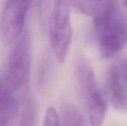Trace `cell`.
Listing matches in <instances>:
<instances>
[{
    "mask_svg": "<svg viewBox=\"0 0 127 126\" xmlns=\"http://www.w3.org/2000/svg\"><path fill=\"white\" fill-rule=\"evenodd\" d=\"M31 65V39L24 30L10 52L4 73L0 76L6 85L15 94L25 85Z\"/></svg>",
    "mask_w": 127,
    "mask_h": 126,
    "instance_id": "6da1fadb",
    "label": "cell"
},
{
    "mask_svg": "<svg viewBox=\"0 0 127 126\" xmlns=\"http://www.w3.org/2000/svg\"><path fill=\"white\" fill-rule=\"evenodd\" d=\"M48 30L53 52L58 62L63 63L68 56L72 40L68 0H54Z\"/></svg>",
    "mask_w": 127,
    "mask_h": 126,
    "instance_id": "7a4b0ae2",
    "label": "cell"
},
{
    "mask_svg": "<svg viewBox=\"0 0 127 126\" xmlns=\"http://www.w3.org/2000/svg\"><path fill=\"white\" fill-rule=\"evenodd\" d=\"M31 0H5L0 16V39L4 44L16 41L23 32Z\"/></svg>",
    "mask_w": 127,
    "mask_h": 126,
    "instance_id": "3957f363",
    "label": "cell"
},
{
    "mask_svg": "<svg viewBox=\"0 0 127 126\" xmlns=\"http://www.w3.org/2000/svg\"><path fill=\"white\" fill-rule=\"evenodd\" d=\"M94 26L99 39L109 38L127 42V25L118 0H108L97 13Z\"/></svg>",
    "mask_w": 127,
    "mask_h": 126,
    "instance_id": "277c9868",
    "label": "cell"
},
{
    "mask_svg": "<svg viewBox=\"0 0 127 126\" xmlns=\"http://www.w3.org/2000/svg\"><path fill=\"white\" fill-rule=\"evenodd\" d=\"M81 91L86 100L91 126H102L105 120L106 105L97 89V82L90 84L81 89Z\"/></svg>",
    "mask_w": 127,
    "mask_h": 126,
    "instance_id": "5b68a950",
    "label": "cell"
},
{
    "mask_svg": "<svg viewBox=\"0 0 127 126\" xmlns=\"http://www.w3.org/2000/svg\"><path fill=\"white\" fill-rule=\"evenodd\" d=\"M19 112L18 101L14 93L0 77V126H13Z\"/></svg>",
    "mask_w": 127,
    "mask_h": 126,
    "instance_id": "8992f818",
    "label": "cell"
},
{
    "mask_svg": "<svg viewBox=\"0 0 127 126\" xmlns=\"http://www.w3.org/2000/svg\"><path fill=\"white\" fill-rule=\"evenodd\" d=\"M107 85L111 102L115 109L119 111H127V89L117 67L110 69L107 78Z\"/></svg>",
    "mask_w": 127,
    "mask_h": 126,
    "instance_id": "52a82bcc",
    "label": "cell"
},
{
    "mask_svg": "<svg viewBox=\"0 0 127 126\" xmlns=\"http://www.w3.org/2000/svg\"><path fill=\"white\" fill-rule=\"evenodd\" d=\"M70 5L80 13L92 16L97 15L99 9L97 0H68Z\"/></svg>",
    "mask_w": 127,
    "mask_h": 126,
    "instance_id": "ba28073f",
    "label": "cell"
},
{
    "mask_svg": "<svg viewBox=\"0 0 127 126\" xmlns=\"http://www.w3.org/2000/svg\"><path fill=\"white\" fill-rule=\"evenodd\" d=\"M81 115L74 106L66 105L64 108L60 126H83Z\"/></svg>",
    "mask_w": 127,
    "mask_h": 126,
    "instance_id": "9c48e42d",
    "label": "cell"
},
{
    "mask_svg": "<svg viewBox=\"0 0 127 126\" xmlns=\"http://www.w3.org/2000/svg\"><path fill=\"white\" fill-rule=\"evenodd\" d=\"M42 126H60L59 115L54 108L51 107L47 110Z\"/></svg>",
    "mask_w": 127,
    "mask_h": 126,
    "instance_id": "30bf717a",
    "label": "cell"
},
{
    "mask_svg": "<svg viewBox=\"0 0 127 126\" xmlns=\"http://www.w3.org/2000/svg\"><path fill=\"white\" fill-rule=\"evenodd\" d=\"M124 72H125V74H124V77H125V79L127 80V69H125Z\"/></svg>",
    "mask_w": 127,
    "mask_h": 126,
    "instance_id": "8fae6325",
    "label": "cell"
},
{
    "mask_svg": "<svg viewBox=\"0 0 127 126\" xmlns=\"http://www.w3.org/2000/svg\"><path fill=\"white\" fill-rule=\"evenodd\" d=\"M98 1H102V0H97Z\"/></svg>",
    "mask_w": 127,
    "mask_h": 126,
    "instance_id": "7c38bea8",
    "label": "cell"
}]
</instances>
